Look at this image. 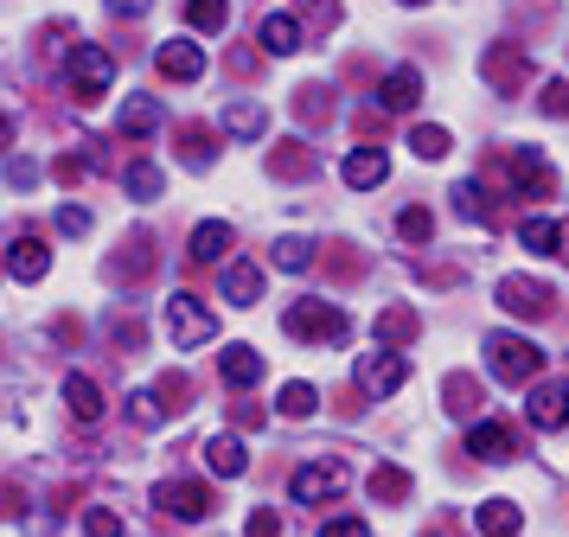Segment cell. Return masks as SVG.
I'll use <instances>...</instances> for the list:
<instances>
[{
  "instance_id": "1",
  "label": "cell",
  "mask_w": 569,
  "mask_h": 537,
  "mask_svg": "<svg viewBox=\"0 0 569 537\" xmlns=\"http://www.w3.org/2000/svg\"><path fill=\"white\" fill-rule=\"evenodd\" d=\"M487 371L499 384H531L543 371V346L518 339V332H487Z\"/></svg>"
},
{
  "instance_id": "2",
  "label": "cell",
  "mask_w": 569,
  "mask_h": 537,
  "mask_svg": "<svg viewBox=\"0 0 569 537\" xmlns=\"http://www.w3.org/2000/svg\"><path fill=\"white\" fill-rule=\"evenodd\" d=\"M167 332H173L180 352H192V346L218 339V320H211V307L199 301V295H173V301H167Z\"/></svg>"
},
{
  "instance_id": "3",
  "label": "cell",
  "mask_w": 569,
  "mask_h": 537,
  "mask_svg": "<svg viewBox=\"0 0 569 537\" xmlns=\"http://www.w3.org/2000/svg\"><path fill=\"white\" fill-rule=\"evenodd\" d=\"M282 327L295 332V339H320V346H339V339L352 332V327H346V314H339V307H327V301H295Z\"/></svg>"
},
{
  "instance_id": "4",
  "label": "cell",
  "mask_w": 569,
  "mask_h": 537,
  "mask_svg": "<svg viewBox=\"0 0 569 537\" xmlns=\"http://www.w3.org/2000/svg\"><path fill=\"white\" fill-rule=\"evenodd\" d=\"M346 480H352V467L339 455H320L308 460V467H295V499H308V506H320V499H333V493H346Z\"/></svg>"
},
{
  "instance_id": "5",
  "label": "cell",
  "mask_w": 569,
  "mask_h": 537,
  "mask_svg": "<svg viewBox=\"0 0 569 537\" xmlns=\"http://www.w3.org/2000/svg\"><path fill=\"white\" fill-rule=\"evenodd\" d=\"M109 83H116V58H109L103 46H78V51H71V97L97 102Z\"/></svg>"
},
{
  "instance_id": "6",
  "label": "cell",
  "mask_w": 569,
  "mask_h": 537,
  "mask_svg": "<svg viewBox=\"0 0 569 537\" xmlns=\"http://www.w3.org/2000/svg\"><path fill=\"white\" fill-rule=\"evenodd\" d=\"M550 281H538V276H506L499 281V307L512 314V320H543L550 314Z\"/></svg>"
},
{
  "instance_id": "7",
  "label": "cell",
  "mask_w": 569,
  "mask_h": 537,
  "mask_svg": "<svg viewBox=\"0 0 569 537\" xmlns=\"http://www.w3.org/2000/svg\"><path fill=\"white\" fill-rule=\"evenodd\" d=\"M525 416H531V429H543V435L563 429V422H569V378H538V390H531Z\"/></svg>"
},
{
  "instance_id": "8",
  "label": "cell",
  "mask_w": 569,
  "mask_h": 537,
  "mask_svg": "<svg viewBox=\"0 0 569 537\" xmlns=\"http://www.w3.org/2000/svg\"><path fill=\"white\" fill-rule=\"evenodd\" d=\"M154 506L160 511H173V518H211V486L206 480H160L154 486Z\"/></svg>"
},
{
  "instance_id": "9",
  "label": "cell",
  "mask_w": 569,
  "mask_h": 537,
  "mask_svg": "<svg viewBox=\"0 0 569 537\" xmlns=\"http://www.w3.org/2000/svg\"><path fill=\"white\" fill-rule=\"evenodd\" d=\"M506 179H512V199H550V186H557L538 148H512V160H506Z\"/></svg>"
},
{
  "instance_id": "10",
  "label": "cell",
  "mask_w": 569,
  "mask_h": 537,
  "mask_svg": "<svg viewBox=\"0 0 569 537\" xmlns=\"http://www.w3.org/2000/svg\"><path fill=\"white\" fill-rule=\"evenodd\" d=\"M480 71H487V83L499 90V97H512V90H525V77H531V58L512 51V46H487Z\"/></svg>"
},
{
  "instance_id": "11",
  "label": "cell",
  "mask_w": 569,
  "mask_h": 537,
  "mask_svg": "<svg viewBox=\"0 0 569 537\" xmlns=\"http://www.w3.org/2000/svg\"><path fill=\"white\" fill-rule=\"evenodd\" d=\"M160 77H173V83H192V77H206V46H192V39H167L154 51Z\"/></svg>"
},
{
  "instance_id": "12",
  "label": "cell",
  "mask_w": 569,
  "mask_h": 537,
  "mask_svg": "<svg viewBox=\"0 0 569 537\" xmlns=\"http://www.w3.org/2000/svg\"><path fill=\"white\" fill-rule=\"evenodd\" d=\"M518 448H525V435H512L506 422H473V435H467V455L473 460H512Z\"/></svg>"
},
{
  "instance_id": "13",
  "label": "cell",
  "mask_w": 569,
  "mask_h": 537,
  "mask_svg": "<svg viewBox=\"0 0 569 537\" xmlns=\"http://www.w3.org/2000/svg\"><path fill=\"white\" fill-rule=\"evenodd\" d=\"M518 243L538 250V256H563L569 262V218L563 225H557V218H525V225H518Z\"/></svg>"
},
{
  "instance_id": "14",
  "label": "cell",
  "mask_w": 569,
  "mask_h": 537,
  "mask_svg": "<svg viewBox=\"0 0 569 537\" xmlns=\"http://www.w3.org/2000/svg\"><path fill=\"white\" fill-rule=\"evenodd\" d=\"M385 173H390L385 148H352L346 160H339V179H346L352 192H365V186H385Z\"/></svg>"
},
{
  "instance_id": "15",
  "label": "cell",
  "mask_w": 569,
  "mask_h": 537,
  "mask_svg": "<svg viewBox=\"0 0 569 537\" xmlns=\"http://www.w3.org/2000/svg\"><path fill=\"white\" fill-rule=\"evenodd\" d=\"M218 371H224L231 390H257L262 384V352L257 346H224V352H218Z\"/></svg>"
},
{
  "instance_id": "16",
  "label": "cell",
  "mask_w": 569,
  "mask_h": 537,
  "mask_svg": "<svg viewBox=\"0 0 569 537\" xmlns=\"http://www.w3.org/2000/svg\"><path fill=\"white\" fill-rule=\"evenodd\" d=\"M378 102H385L390 116H403V109H416V102H422V71H416V64H397V71L385 77V90H378Z\"/></svg>"
},
{
  "instance_id": "17",
  "label": "cell",
  "mask_w": 569,
  "mask_h": 537,
  "mask_svg": "<svg viewBox=\"0 0 569 537\" xmlns=\"http://www.w3.org/2000/svg\"><path fill=\"white\" fill-rule=\"evenodd\" d=\"M403 384H410V358L403 352H378L365 365V390H371V397H390V390H403Z\"/></svg>"
},
{
  "instance_id": "18",
  "label": "cell",
  "mask_w": 569,
  "mask_h": 537,
  "mask_svg": "<svg viewBox=\"0 0 569 537\" xmlns=\"http://www.w3.org/2000/svg\"><path fill=\"white\" fill-rule=\"evenodd\" d=\"M257 46L269 51V58H288V51H301V20H295V13H269V20L257 26Z\"/></svg>"
},
{
  "instance_id": "19",
  "label": "cell",
  "mask_w": 569,
  "mask_h": 537,
  "mask_svg": "<svg viewBox=\"0 0 569 537\" xmlns=\"http://www.w3.org/2000/svg\"><path fill=\"white\" fill-rule=\"evenodd\" d=\"M473 525H480V537H518L525 531V511L512 499H487V506L473 511Z\"/></svg>"
},
{
  "instance_id": "20",
  "label": "cell",
  "mask_w": 569,
  "mask_h": 537,
  "mask_svg": "<svg viewBox=\"0 0 569 537\" xmlns=\"http://www.w3.org/2000/svg\"><path fill=\"white\" fill-rule=\"evenodd\" d=\"M7 269H13V281H39L46 269H52V250H46L39 237H20V243L7 250Z\"/></svg>"
},
{
  "instance_id": "21",
  "label": "cell",
  "mask_w": 569,
  "mask_h": 537,
  "mask_svg": "<svg viewBox=\"0 0 569 537\" xmlns=\"http://www.w3.org/2000/svg\"><path fill=\"white\" fill-rule=\"evenodd\" d=\"M206 467H211V474H224V480H237V474L250 467L243 435H211V441H206Z\"/></svg>"
},
{
  "instance_id": "22",
  "label": "cell",
  "mask_w": 569,
  "mask_h": 537,
  "mask_svg": "<svg viewBox=\"0 0 569 537\" xmlns=\"http://www.w3.org/2000/svg\"><path fill=\"white\" fill-rule=\"evenodd\" d=\"M154 128H160V102H154V97H129V102H122V116H116V135L141 141V135H154Z\"/></svg>"
},
{
  "instance_id": "23",
  "label": "cell",
  "mask_w": 569,
  "mask_h": 537,
  "mask_svg": "<svg viewBox=\"0 0 569 537\" xmlns=\"http://www.w3.org/2000/svg\"><path fill=\"white\" fill-rule=\"evenodd\" d=\"M224 301L231 307H257L262 301V269L257 262H231V269H224Z\"/></svg>"
},
{
  "instance_id": "24",
  "label": "cell",
  "mask_w": 569,
  "mask_h": 537,
  "mask_svg": "<svg viewBox=\"0 0 569 537\" xmlns=\"http://www.w3.org/2000/svg\"><path fill=\"white\" fill-rule=\"evenodd\" d=\"M64 404H71L78 422H97V416H103V390H97V378L71 371V378H64Z\"/></svg>"
},
{
  "instance_id": "25",
  "label": "cell",
  "mask_w": 569,
  "mask_h": 537,
  "mask_svg": "<svg viewBox=\"0 0 569 537\" xmlns=\"http://www.w3.org/2000/svg\"><path fill=\"white\" fill-rule=\"evenodd\" d=\"M416 332H422V320H416L410 307H385V314H378V339H385V352L410 346Z\"/></svg>"
},
{
  "instance_id": "26",
  "label": "cell",
  "mask_w": 569,
  "mask_h": 537,
  "mask_svg": "<svg viewBox=\"0 0 569 537\" xmlns=\"http://www.w3.org/2000/svg\"><path fill=\"white\" fill-rule=\"evenodd\" d=\"M269 173H276V179H313V153L301 148V141H276V153H269Z\"/></svg>"
},
{
  "instance_id": "27",
  "label": "cell",
  "mask_w": 569,
  "mask_h": 537,
  "mask_svg": "<svg viewBox=\"0 0 569 537\" xmlns=\"http://www.w3.org/2000/svg\"><path fill=\"white\" fill-rule=\"evenodd\" d=\"M448 199H455V211H461V218H473V225H492V199H487V186H480V179H461Z\"/></svg>"
},
{
  "instance_id": "28",
  "label": "cell",
  "mask_w": 569,
  "mask_h": 537,
  "mask_svg": "<svg viewBox=\"0 0 569 537\" xmlns=\"http://www.w3.org/2000/svg\"><path fill=\"white\" fill-rule=\"evenodd\" d=\"M224 128H231L237 141H257L262 128H269V109H262V102H231V109H224Z\"/></svg>"
},
{
  "instance_id": "29",
  "label": "cell",
  "mask_w": 569,
  "mask_h": 537,
  "mask_svg": "<svg viewBox=\"0 0 569 537\" xmlns=\"http://www.w3.org/2000/svg\"><path fill=\"white\" fill-rule=\"evenodd\" d=\"M224 250H231V225H218V218H211V225L192 230V262H218Z\"/></svg>"
},
{
  "instance_id": "30",
  "label": "cell",
  "mask_w": 569,
  "mask_h": 537,
  "mask_svg": "<svg viewBox=\"0 0 569 537\" xmlns=\"http://www.w3.org/2000/svg\"><path fill=\"white\" fill-rule=\"evenodd\" d=\"M186 20L199 26V32H224L231 7H224V0H186Z\"/></svg>"
},
{
  "instance_id": "31",
  "label": "cell",
  "mask_w": 569,
  "mask_h": 537,
  "mask_svg": "<svg viewBox=\"0 0 569 537\" xmlns=\"http://www.w3.org/2000/svg\"><path fill=\"white\" fill-rule=\"evenodd\" d=\"M211 141H218V128H206V122H186L180 128V153L199 167V160H211Z\"/></svg>"
},
{
  "instance_id": "32",
  "label": "cell",
  "mask_w": 569,
  "mask_h": 537,
  "mask_svg": "<svg viewBox=\"0 0 569 537\" xmlns=\"http://www.w3.org/2000/svg\"><path fill=\"white\" fill-rule=\"evenodd\" d=\"M122 186H129L134 199H160V186H167V179H160V167H154V160H134Z\"/></svg>"
},
{
  "instance_id": "33",
  "label": "cell",
  "mask_w": 569,
  "mask_h": 537,
  "mask_svg": "<svg viewBox=\"0 0 569 537\" xmlns=\"http://www.w3.org/2000/svg\"><path fill=\"white\" fill-rule=\"evenodd\" d=\"M410 148L422 153V160H441V153L455 148V141H448V128H436V122H422V128H410Z\"/></svg>"
},
{
  "instance_id": "34",
  "label": "cell",
  "mask_w": 569,
  "mask_h": 537,
  "mask_svg": "<svg viewBox=\"0 0 569 537\" xmlns=\"http://www.w3.org/2000/svg\"><path fill=\"white\" fill-rule=\"evenodd\" d=\"M371 499H410V474L403 467H378L371 474Z\"/></svg>"
},
{
  "instance_id": "35",
  "label": "cell",
  "mask_w": 569,
  "mask_h": 537,
  "mask_svg": "<svg viewBox=\"0 0 569 537\" xmlns=\"http://www.w3.org/2000/svg\"><path fill=\"white\" fill-rule=\"evenodd\" d=\"M397 230H403V243H429V230H436V218H429L422 205H410V211H397Z\"/></svg>"
},
{
  "instance_id": "36",
  "label": "cell",
  "mask_w": 569,
  "mask_h": 537,
  "mask_svg": "<svg viewBox=\"0 0 569 537\" xmlns=\"http://www.w3.org/2000/svg\"><path fill=\"white\" fill-rule=\"evenodd\" d=\"M313 404H320L313 384H282V416H313Z\"/></svg>"
},
{
  "instance_id": "37",
  "label": "cell",
  "mask_w": 569,
  "mask_h": 537,
  "mask_svg": "<svg viewBox=\"0 0 569 537\" xmlns=\"http://www.w3.org/2000/svg\"><path fill=\"white\" fill-rule=\"evenodd\" d=\"M308 262H313V250L301 237H282V243H276V269H308Z\"/></svg>"
},
{
  "instance_id": "38",
  "label": "cell",
  "mask_w": 569,
  "mask_h": 537,
  "mask_svg": "<svg viewBox=\"0 0 569 537\" xmlns=\"http://www.w3.org/2000/svg\"><path fill=\"white\" fill-rule=\"evenodd\" d=\"M83 531H90V537H122V518H116L109 506H90V511H83Z\"/></svg>"
},
{
  "instance_id": "39",
  "label": "cell",
  "mask_w": 569,
  "mask_h": 537,
  "mask_svg": "<svg viewBox=\"0 0 569 537\" xmlns=\"http://www.w3.org/2000/svg\"><path fill=\"white\" fill-rule=\"evenodd\" d=\"M295 116L301 122H327V90H295Z\"/></svg>"
},
{
  "instance_id": "40",
  "label": "cell",
  "mask_w": 569,
  "mask_h": 537,
  "mask_svg": "<svg viewBox=\"0 0 569 537\" xmlns=\"http://www.w3.org/2000/svg\"><path fill=\"white\" fill-rule=\"evenodd\" d=\"M301 20H308V32H327L339 20V7L333 0H301Z\"/></svg>"
},
{
  "instance_id": "41",
  "label": "cell",
  "mask_w": 569,
  "mask_h": 537,
  "mask_svg": "<svg viewBox=\"0 0 569 537\" xmlns=\"http://www.w3.org/2000/svg\"><path fill=\"white\" fill-rule=\"evenodd\" d=\"M441 390H448V409H473V404H480V384H473V378H448Z\"/></svg>"
},
{
  "instance_id": "42",
  "label": "cell",
  "mask_w": 569,
  "mask_h": 537,
  "mask_svg": "<svg viewBox=\"0 0 569 537\" xmlns=\"http://www.w3.org/2000/svg\"><path fill=\"white\" fill-rule=\"evenodd\" d=\"M538 109H543V116H569V83H563V77H550V83H543Z\"/></svg>"
},
{
  "instance_id": "43",
  "label": "cell",
  "mask_w": 569,
  "mask_h": 537,
  "mask_svg": "<svg viewBox=\"0 0 569 537\" xmlns=\"http://www.w3.org/2000/svg\"><path fill=\"white\" fill-rule=\"evenodd\" d=\"M243 531H250V537H282V518H276V511H250V518H243Z\"/></svg>"
},
{
  "instance_id": "44",
  "label": "cell",
  "mask_w": 569,
  "mask_h": 537,
  "mask_svg": "<svg viewBox=\"0 0 569 537\" xmlns=\"http://www.w3.org/2000/svg\"><path fill=\"white\" fill-rule=\"evenodd\" d=\"M58 230H64V237H83V230H90V211H83V205H64V211H58Z\"/></svg>"
},
{
  "instance_id": "45",
  "label": "cell",
  "mask_w": 569,
  "mask_h": 537,
  "mask_svg": "<svg viewBox=\"0 0 569 537\" xmlns=\"http://www.w3.org/2000/svg\"><path fill=\"white\" fill-rule=\"evenodd\" d=\"M32 179H39V167H32L27 153H13V160H7V186H32Z\"/></svg>"
},
{
  "instance_id": "46",
  "label": "cell",
  "mask_w": 569,
  "mask_h": 537,
  "mask_svg": "<svg viewBox=\"0 0 569 537\" xmlns=\"http://www.w3.org/2000/svg\"><path fill=\"white\" fill-rule=\"evenodd\" d=\"M52 179H58V186H78V179H83V153H64V160L52 167Z\"/></svg>"
},
{
  "instance_id": "47",
  "label": "cell",
  "mask_w": 569,
  "mask_h": 537,
  "mask_svg": "<svg viewBox=\"0 0 569 537\" xmlns=\"http://www.w3.org/2000/svg\"><path fill=\"white\" fill-rule=\"evenodd\" d=\"M320 537H371V531H365V518H327Z\"/></svg>"
},
{
  "instance_id": "48",
  "label": "cell",
  "mask_w": 569,
  "mask_h": 537,
  "mask_svg": "<svg viewBox=\"0 0 569 537\" xmlns=\"http://www.w3.org/2000/svg\"><path fill=\"white\" fill-rule=\"evenodd\" d=\"M154 0H109V13H122V20H134V13H148Z\"/></svg>"
},
{
  "instance_id": "49",
  "label": "cell",
  "mask_w": 569,
  "mask_h": 537,
  "mask_svg": "<svg viewBox=\"0 0 569 537\" xmlns=\"http://www.w3.org/2000/svg\"><path fill=\"white\" fill-rule=\"evenodd\" d=\"M403 7H429V0H403Z\"/></svg>"
}]
</instances>
